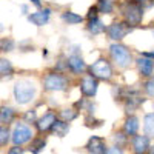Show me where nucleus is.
<instances>
[{
	"instance_id": "f257e3e1",
	"label": "nucleus",
	"mask_w": 154,
	"mask_h": 154,
	"mask_svg": "<svg viewBox=\"0 0 154 154\" xmlns=\"http://www.w3.org/2000/svg\"><path fill=\"white\" fill-rule=\"evenodd\" d=\"M35 96V86L29 80H19L14 86V99L19 105H26Z\"/></svg>"
},
{
	"instance_id": "f03ea898",
	"label": "nucleus",
	"mask_w": 154,
	"mask_h": 154,
	"mask_svg": "<svg viewBox=\"0 0 154 154\" xmlns=\"http://www.w3.org/2000/svg\"><path fill=\"white\" fill-rule=\"evenodd\" d=\"M109 53H111V57L112 60L117 63L120 68H126L130 66L131 63V54L123 45H119V43H114L109 46Z\"/></svg>"
},
{
	"instance_id": "7ed1b4c3",
	"label": "nucleus",
	"mask_w": 154,
	"mask_h": 154,
	"mask_svg": "<svg viewBox=\"0 0 154 154\" xmlns=\"http://www.w3.org/2000/svg\"><path fill=\"white\" fill-rule=\"evenodd\" d=\"M89 72H91L99 80H109L111 75H112L111 65L108 63V60H105V59H99L97 62H94L93 65L89 66Z\"/></svg>"
},
{
	"instance_id": "20e7f679",
	"label": "nucleus",
	"mask_w": 154,
	"mask_h": 154,
	"mask_svg": "<svg viewBox=\"0 0 154 154\" xmlns=\"http://www.w3.org/2000/svg\"><path fill=\"white\" fill-rule=\"evenodd\" d=\"M31 137H32L31 128L28 125H25V123H17L14 131H12L11 139H12V142H14V145H23V143L29 142Z\"/></svg>"
},
{
	"instance_id": "39448f33",
	"label": "nucleus",
	"mask_w": 154,
	"mask_h": 154,
	"mask_svg": "<svg viewBox=\"0 0 154 154\" xmlns=\"http://www.w3.org/2000/svg\"><path fill=\"white\" fill-rule=\"evenodd\" d=\"M43 85H45V89H48V91H63L66 88V79L60 74L51 72L45 77Z\"/></svg>"
},
{
	"instance_id": "423d86ee",
	"label": "nucleus",
	"mask_w": 154,
	"mask_h": 154,
	"mask_svg": "<svg viewBox=\"0 0 154 154\" xmlns=\"http://www.w3.org/2000/svg\"><path fill=\"white\" fill-rule=\"evenodd\" d=\"M123 14H125V19L130 25H139L143 17V9L137 3H128L126 8L123 9Z\"/></svg>"
},
{
	"instance_id": "0eeeda50",
	"label": "nucleus",
	"mask_w": 154,
	"mask_h": 154,
	"mask_svg": "<svg viewBox=\"0 0 154 154\" xmlns=\"http://www.w3.org/2000/svg\"><path fill=\"white\" fill-rule=\"evenodd\" d=\"M131 31V26H130V23H122V22H116L112 23L111 26L106 29L108 32V37L112 38V40H122V38Z\"/></svg>"
},
{
	"instance_id": "6e6552de",
	"label": "nucleus",
	"mask_w": 154,
	"mask_h": 154,
	"mask_svg": "<svg viewBox=\"0 0 154 154\" xmlns=\"http://www.w3.org/2000/svg\"><path fill=\"white\" fill-rule=\"evenodd\" d=\"M80 91L85 97H93L97 93V80L93 74L85 75L80 82Z\"/></svg>"
},
{
	"instance_id": "1a4fd4ad",
	"label": "nucleus",
	"mask_w": 154,
	"mask_h": 154,
	"mask_svg": "<svg viewBox=\"0 0 154 154\" xmlns=\"http://www.w3.org/2000/svg\"><path fill=\"white\" fill-rule=\"evenodd\" d=\"M49 16H51V9L49 8H45L43 11H38V12H34V14L28 16V20L31 23H34L35 26H43V25L48 23Z\"/></svg>"
},
{
	"instance_id": "9d476101",
	"label": "nucleus",
	"mask_w": 154,
	"mask_h": 154,
	"mask_svg": "<svg viewBox=\"0 0 154 154\" xmlns=\"http://www.w3.org/2000/svg\"><path fill=\"white\" fill-rule=\"evenodd\" d=\"M136 62H137V68L142 72V75L149 77L152 74V69H154V60L152 59H148V56H143V57H139Z\"/></svg>"
},
{
	"instance_id": "9b49d317",
	"label": "nucleus",
	"mask_w": 154,
	"mask_h": 154,
	"mask_svg": "<svg viewBox=\"0 0 154 154\" xmlns=\"http://www.w3.org/2000/svg\"><path fill=\"white\" fill-rule=\"evenodd\" d=\"M149 136H136L133 137V149L136 152H146L149 149Z\"/></svg>"
},
{
	"instance_id": "f8f14e48",
	"label": "nucleus",
	"mask_w": 154,
	"mask_h": 154,
	"mask_svg": "<svg viewBox=\"0 0 154 154\" xmlns=\"http://www.w3.org/2000/svg\"><path fill=\"white\" fill-rule=\"evenodd\" d=\"M86 149H88L89 152H94V154L106 152L105 142H103L100 137H97V136H93L91 139H89V142H88V145H86Z\"/></svg>"
},
{
	"instance_id": "ddd939ff",
	"label": "nucleus",
	"mask_w": 154,
	"mask_h": 154,
	"mask_svg": "<svg viewBox=\"0 0 154 154\" xmlns=\"http://www.w3.org/2000/svg\"><path fill=\"white\" fill-rule=\"evenodd\" d=\"M56 120H57V119H56V114L48 112V114L43 116L42 119H38V120H37V130L40 131V133H43V131H49L51 128H53V125H54Z\"/></svg>"
},
{
	"instance_id": "4468645a",
	"label": "nucleus",
	"mask_w": 154,
	"mask_h": 154,
	"mask_svg": "<svg viewBox=\"0 0 154 154\" xmlns=\"http://www.w3.org/2000/svg\"><path fill=\"white\" fill-rule=\"evenodd\" d=\"M66 65H68V68L72 71V72H75V74H79V72H82L85 68H86V65H85V62H83V59L80 57V56H77V54H74V56H71L68 60H66Z\"/></svg>"
},
{
	"instance_id": "2eb2a0df",
	"label": "nucleus",
	"mask_w": 154,
	"mask_h": 154,
	"mask_svg": "<svg viewBox=\"0 0 154 154\" xmlns=\"http://www.w3.org/2000/svg\"><path fill=\"white\" fill-rule=\"evenodd\" d=\"M123 130L128 136H134L139 130V119L134 117V116H131V117H128L125 125H123Z\"/></svg>"
},
{
	"instance_id": "dca6fc26",
	"label": "nucleus",
	"mask_w": 154,
	"mask_h": 154,
	"mask_svg": "<svg viewBox=\"0 0 154 154\" xmlns=\"http://www.w3.org/2000/svg\"><path fill=\"white\" fill-rule=\"evenodd\" d=\"M59 137H63V136H66L68 134V131H69V126H68V123L65 122V120H56L54 122V125H53V128H51Z\"/></svg>"
},
{
	"instance_id": "f3484780",
	"label": "nucleus",
	"mask_w": 154,
	"mask_h": 154,
	"mask_svg": "<svg viewBox=\"0 0 154 154\" xmlns=\"http://www.w3.org/2000/svg\"><path fill=\"white\" fill-rule=\"evenodd\" d=\"M143 128H145V133L149 137H154V112H149L145 116L143 119Z\"/></svg>"
},
{
	"instance_id": "a211bd4d",
	"label": "nucleus",
	"mask_w": 154,
	"mask_h": 154,
	"mask_svg": "<svg viewBox=\"0 0 154 154\" xmlns=\"http://www.w3.org/2000/svg\"><path fill=\"white\" fill-rule=\"evenodd\" d=\"M88 31L91 32V34H100V32H103L105 31V25L102 23L97 17L96 19H91L88 23Z\"/></svg>"
},
{
	"instance_id": "6ab92c4d",
	"label": "nucleus",
	"mask_w": 154,
	"mask_h": 154,
	"mask_svg": "<svg viewBox=\"0 0 154 154\" xmlns=\"http://www.w3.org/2000/svg\"><path fill=\"white\" fill-rule=\"evenodd\" d=\"M62 19L65 20L68 25H75V23H80V22L83 20V17H82V16L75 14V12H72V11H66V12H63V14H62Z\"/></svg>"
},
{
	"instance_id": "aec40b11",
	"label": "nucleus",
	"mask_w": 154,
	"mask_h": 154,
	"mask_svg": "<svg viewBox=\"0 0 154 154\" xmlns=\"http://www.w3.org/2000/svg\"><path fill=\"white\" fill-rule=\"evenodd\" d=\"M14 117V109L9 108V106H3L2 108V114H0V120L2 123H9Z\"/></svg>"
},
{
	"instance_id": "412c9836",
	"label": "nucleus",
	"mask_w": 154,
	"mask_h": 154,
	"mask_svg": "<svg viewBox=\"0 0 154 154\" xmlns=\"http://www.w3.org/2000/svg\"><path fill=\"white\" fill-rule=\"evenodd\" d=\"M0 74H2V77H6V75L12 74V65H11L9 60H6V59L0 60Z\"/></svg>"
},
{
	"instance_id": "4be33fe9",
	"label": "nucleus",
	"mask_w": 154,
	"mask_h": 154,
	"mask_svg": "<svg viewBox=\"0 0 154 154\" xmlns=\"http://www.w3.org/2000/svg\"><path fill=\"white\" fill-rule=\"evenodd\" d=\"M97 6H99V11L100 12H106V14L112 12V3L109 2V0H100Z\"/></svg>"
},
{
	"instance_id": "5701e85b",
	"label": "nucleus",
	"mask_w": 154,
	"mask_h": 154,
	"mask_svg": "<svg viewBox=\"0 0 154 154\" xmlns=\"http://www.w3.org/2000/svg\"><path fill=\"white\" fill-rule=\"evenodd\" d=\"M60 117L65 120V122H71L72 119H75L77 117V114L72 111V109H63L62 112H60Z\"/></svg>"
},
{
	"instance_id": "b1692460",
	"label": "nucleus",
	"mask_w": 154,
	"mask_h": 154,
	"mask_svg": "<svg viewBox=\"0 0 154 154\" xmlns=\"http://www.w3.org/2000/svg\"><path fill=\"white\" fill-rule=\"evenodd\" d=\"M0 134H2V136H0V145L5 146V145H6V142H8V139H9V137H8V136H9V131L3 126L2 130H0Z\"/></svg>"
},
{
	"instance_id": "393cba45",
	"label": "nucleus",
	"mask_w": 154,
	"mask_h": 154,
	"mask_svg": "<svg viewBox=\"0 0 154 154\" xmlns=\"http://www.w3.org/2000/svg\"><path fill=\"white\" fill-rule=\"evenodd\" d=\"M145 89H146L148 96L154 97V80H148V82H146V85H145Z\"/></svg>"
},
{
	"instance_id": "a878e982",
	"label": "nucleus",
	"mask_w": 154,
	"mask_h": 154,
	"mask_svg": "<svg viewBox=\"0 0 154 154\" xmlns=\"http://www.w3.org/2000/svg\"><path fill=\"white\" fill-rule=\"evenodd\" d=\"M12 48H14V43H12V40H2V49L3 51H12Z\"/></svg>"
},
{
	"instance_id": "bb28decb",
	"label": "nucleus",
	"mask_w": 154,
	"mask_h": 154,
	"mask_svg": "<svg viewBox=\"0 0 154 154\" xmlns=\"http://www.w3.org/2000/svg\"><path fill=\"white\" fill-rule=\"evenodd\" d=\"M43 146H45V140H43V139H38V140H35V142L32 143V148H34V149H32V152H37L38 149L43 148Z\"/></svg>"
},
{
	"instance_id": "cd10ccee",
	"label": "nucleus",
	"mask_w": 154,
	"mask_h": 154,
	"mask_svg": "<svg viewBox=\"0 0 154 154\" xmlns=\"http://www.w3.org/2000/svg\"><path fill=\"white\" fill-rule=\"evenodd\" d=\"M25 120H26V122H29V123L35 122V111H34V109L28 111L26 114H25Z\"/></svg>"
},
{
	"instance_id": "c85d7f7f",
	"label": "nucleus",
	"mask_w": 154,
	"mask_h": 154,
	"mask_svg": "<svg viewBox=\"0 0 154 154\" xmlns=\"http://www.w3.org/2000/svg\"><path fill=\"white\" fill-rule=\"evenodd\" d=\"M97 11H99V6H91L88 11V19L91 20V19H96L97 17Z\"/></svg>"
},
{
	"instance_id": "c756f323",
	"label": "nucleus",
	"mask_w": 154,
	"mask_h": 154,
	"mask_svg": "<svg viewBox=\"0 0 154 154\" xmlns=\"http://www.w3.org/2000/svg\"><path fill=\"white\" fill-rule=\"evenodd\" d=\"M17 152H22V148L14 146V148H11V149H9V154H17Z\"/></svg>"
},
{
	"instance_id": "7c9ffc66",
	"label": "nucleus",
	"mask_w": 154,
	"mask_h": 154,
	"mask_svg": "<svg viewBox=\"0 0 154 154\" xmlns=\"http://www.w3.org/2000/svg\"><path fill=\"white\" fill-rule=\"evenodd\" d=\"M31 2H32V5H35L37 8H40V5H42V3H40V0H31Z\"/></svg>"
},
{
	"instance_id": "2f4dec72",
	"label": "nucleus",
	"mask_w": 154,
	"mask_h": 154,
	"mask_svg": "<svg viewBox=\"0 0 154 154\" xmlns=\"http://www.w3.org/2000/svg\"><path fill=\"white\" fill-rule=\"evenodd\" d=\"M149 151H151V152H154V145L151 146V149H149Z\"/></svg>"
},
{
	"instance_id": "473e14b6",
	"label": "nucleus",
	"mask_w": 154,
	"mask_h": 154,
	"mask_svg": "<svg viewBox=\"0 0 154 154\" xmlns=\"http://www.w3.org/2000/svg\"><path fill=\"white\" fill-rule=\"evenodd\" d=\"M137 2H143V0H137Z\"/></svg>"
}]
</instances>
